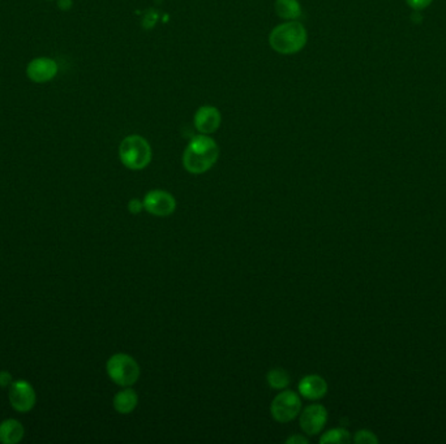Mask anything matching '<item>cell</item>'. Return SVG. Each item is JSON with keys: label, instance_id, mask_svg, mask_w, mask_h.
I'll return each instance as SVG.
<instances>
[{"label": "cell", "instance_id": "obj_13", "mask_svg": "<svg viewBox=\"0 0 446 444\" xmlns=\"http://www.w3.org/2000/svg\"><path fill=\"white\" fill-rule=\"evenodd\" d=\"M274 11L283 21H295L303 15V7L299 0H276Z\"/></svg>", "mask_w": 446, "mask_h": 444}, {"label": "cell", "instance_id": "obj_16", "mask_svg": "<svg viewBox=\"0 0 446 444\" xmlns=\"http://www.w3.org/2000/svg\"><path fill=\"white\" fill-rule=\"evenodd\" d=\"M351 442V436L345 429H331L326 431L320 439V443H348Z\"/></svg>", "mask_w": 446, "mask_h": 444}, {"label": "cell", "instance_id": "obj_22", "mask_svg": "<svg viewBox=\"0 0 446 444\" xmlns=\"http://www.w3.org/2000/svg\"><path fill=\"white\" fill-rule=\"evenodd\" d=\"M56 6L62 11H70L73 6V0H56Z\"/></svg>", "mask_w": 446, "mask_h": 444}, {"label": "cell", "instance_id": "obj_17", "mask_svg": "<svg viewBox=\"0 0 446 444\" xmlns=\"http://www.w3.org/2000/svg\"><path fill=\"white\" fill-rule=\"evenodd\" d=\"M354 442L360 444H376L378 443V439H377V436L372 431L360 430L354 436Z\"/></svg>", "mask_w": 446, "mask_h": 444}, {"label": "cell", "instance_id": "obj_3", "mask_svg": "<svg viewBox=\"0 0 446 444\" xmlns=\"http://www.w3.org/2000/svg\"><path fill=\"white\" fill-rule=\"evenodd\" d=\"M152 158V146L140 134H129L119 145V159L128 169L140 171L146 169Z\"/></svg>", "mask_w": 446, "mask_h": 444}, {"label": "cell", "instance_id": "obj_11", "mask_svg": "<svg viewBox=\"0 0 446 444\" xmlns=\"http://www.w3.org/2000/svg\"><path fill=\"white\" fill-rule=\"evenodd\" d=\"M298 388H299V393L305 399L319 400L326 395L328 383L320 375L311 374L304 377L303 379L299 382Z\"/></svg>", "mask_w": 446, "mask_h": 444}, {"label": "cell", "instance_id": "obj_5", "mask_svg": "<svg viewBox=\"0 0 446 444\" xmlns=\"http://www.w3.org/2000/svg\"><path fill=\"white\" fill-rule=\"evenodd\" d=\"M300 409H302V400L294 391H290V390L279 392L270 405L272 416L281 424H286L295 419L300 413Z\"/></svg>", "mask_w": 446, "mask_h": 444}, {"label": "cell", "instance_id": "obj_9", "mask_svg": "<svg viewBox=\"0 0 446 444\" xmlns=\"http://www.w3.org/2000/svg\"><path fill=\"white\" fill-rule=\"evenodd\" d=\"M328 412L321 404H311L300 414V427L307 436H317L326 425Z\"/></svg>", "mask_w": 446, "mask_h": 444}, {"label": "cell", "instance_id": "obj_12", "mask_svg": "<svg viewBox=\"0 0 446 444\" xmlns=\"http://www.w3.org/2000/svg\"><path fill=\"white\" fill-rule=\"evenodd\" d=\"M25 430L18 419H6L0 424V442L4 444H16L24 438Z\"/></svg>", "mask_w": 446, "mask_h": 444}, {"label": "cell", "instance_id": "obj_10", "mask_svg": "<svg viewBox=\"0 0 446 444\" xmlns=\"http://www.w3.org/2000/svg\"><path fill=\"white\" fill-rule=\"evenodd\" d=\"M222 124V114L215 106L205 105L198 107L193 116V125L197 132L212 136Z\"/></svg>", "mask_w": 446, "mask_h": 444}, {"label": "cell", "instance_id": "obj_6", "mask_svg": "<svg viewBox=\"0 0 446 444\" xmlns=\"http://www.w3.org/2000/svg\"><path fill=\"white\" fill-rule=\"evenodd\" d=\"M144 209L158 218H166L175 211L177 201L174 196L166 190H151L144 197Z\"/></svg>", "mask_w": 446, "mask_h": 444}, {"label": "cell", "instance_id": "obj_1", "mask_svg": "<svg viewBox=\"0 0 446 444\" xmlns=\"http://www.w3.org/2000/svg\"><path fill=\"white\" fill-rule=\"evenodd\" d=\"M219 158V146L212 136L198 133L188 143L183 152V166L192 175H201L212 169Z\"/></svg>", "mask_w": 446, "mask_h": 444}, {"label": "cell", "instance_id": "obj_19", "mask_svg": "<svg viewBox=\"0 0 446 444\" xmlns=\"http://www.w3.org/2000/svg\"><path fill=\"white\" fill-rule=\"evenodd\" d=\"M128 210H129V213L134 214V215L141 213L144 210L143 201H140V200H137V198L131 200V201L128 202Z\"/></svg>", "mask_w": 446, "mask_h": 444}, {"label": "cell", "instance_id": "obj_20", "mask_svg": "<svg viewBox=\"0 0 446 444\" xmlns=\"http://www.w3.org/2000/svg\"><path fill=\"white\" fill-rule=\"evenodd\" d=\"M12 384V377L7 372H0V387H9Z\"/></svg>", "mask_w": 446, "mask_h": 444}, {"label": "cell", "instance_id": "obj_8", "mask_svg": "<svg viewBox=\"0 0 446 444\" xmlns=\"http://www.w3.org/2000/svg\"><path fill=\"white\" fill-rule=\"evenodd\" d=\"M27 77L36 84H46L54 80L59 72L58 62L53 58L39 56L27 63Z\"/></svg>", "mask_w": 446, "mask_h": 444}, {"label": "cell", "instance_id": "obj_7", "mask_svg": "<svg viewBox=\"0 0 446 444\" xmlns=\"http://www.w3.org/2000/svg\"><path fill=\"white\" fill-rule=\"evenodd\" d=\"M9 403L20 413H27L36 405V392L27 381H15L9 386Z\"/></svg>", "mask_w": 446, "mask_h": 444}, {"label": "cell", "instance_id": "obj_18", "mask_svg": "<svg viewBox=\"0 0 446 444\" xmlns=\"http://www.w3.org/2000/svg\"><path fill=\"white\" fill-rule=\"evenodd\" d=\"M409 7L414 9V11H423V9L427 8L433 0H406Z\"/></svg>", "mask_w": 446, "mask_h": 444}, {"label": "cell", "instance_id": "obj_2", "mask_svg": "<svg viewBox=\"0 0 446 444\" xmlns=\"http://www.w3.org/2000/svg\"><path fill=\"white\" fill-rule=\"evenodd\" d=\"M308 42V32L299 20L283 21L272 29L269 45L279 55H295L303 51Z\"/></svg>", "mask_w": 446, "mask_h": 444}, {"label": "cell", "instance_id": "obj_14", "mask_svg": "<svg viewBox=\"0 0 446 444\" xmlns=\"http://www.w3.org/2000/svg\"><path fill=\"white\" fill-rule=\"evenodd\" d=\"M114 408L120 414H129L132 413L137 404H139V396L132 388L125 387L123 391L117 392L114 398Z\"/></svg>", "mask_w": 446, "mask_h": 444}, {"label": "cell", "instance_id": "obj_4", "mask_svg": "<svg viewBox=\"0 0 446 444\" xmlns=\"http://www.w3.org/2000/svg\"><path fill=\"white\" fill-rule=\"evenodd\" d=\"M106 370L111 381L122 387H131L140 378V366L137 361L132 355L125 353L111 355L108 358Z\"/></svg>", "mask_w": 446, "mask_h": 444}, {"label": "cell", "instance_id": "obj_15", "mask_svg": "<svg viewBox=\"0 0 446 444\" xmlns=\"http://www.w3.org/2000/svg\"><path fill=\"white\" fill-rule=\"evenodd\" d=\"M267 379H268L269 386L274 390H283L288 384H290V374L286 372L285 369H281V367H276V369H272L267 375Z\"/></svg>", "mask_w": 446, "mask_h": 444}, {"label": "cell", "instance_id": "obj_21", "mask_svg": "<svg viewBox=\"0 0 446 444\" xmlns=\"http://www.w3.org/2000/svg\"><path fill=\"white\" fill-rule=\"evenodd\" d=\"M286 443L288 444H308V439L303 436H290Z\"/></svg>", "mask_w": 446, "mask_h": 444}]
</instances>
